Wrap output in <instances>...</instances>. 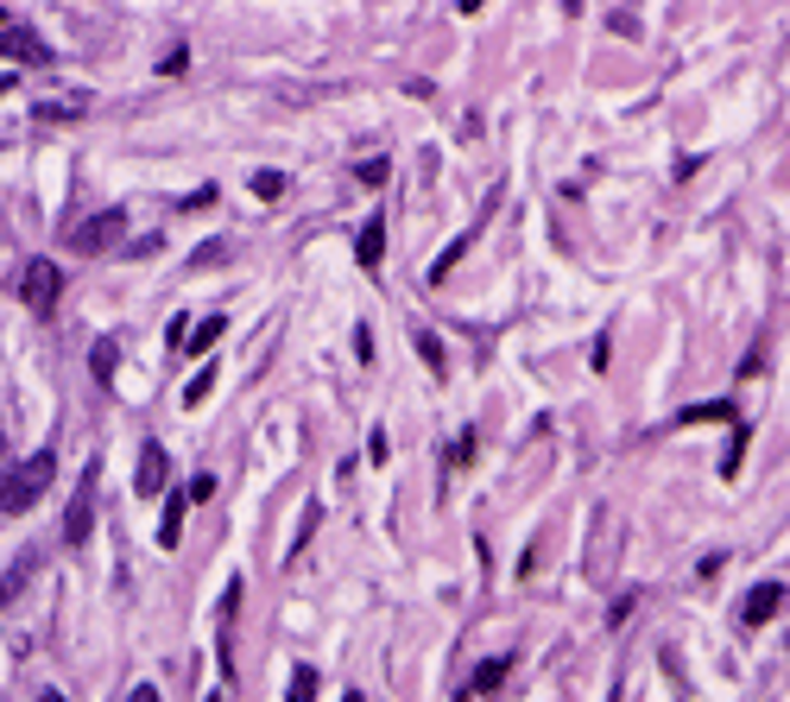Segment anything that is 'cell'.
<instances>
[{"label": "cell", "mask_w": 790, "mask_h": 702, "mask_svg": "<svg viewBox=\"0 0 790 702\" xmlns=\"http://www.w3.org/2000/svg\"><path fill=\"white\" fill-rule=\"evenodd\" d=\"M20 297H26V310L33 317H51L58 310V297H64V266L58 259H26V272H20Z\"/></svg>", "instance_id": "obj_2"}, {"label": "cell", "mask_w": 790, "mask_h": 702, "mask_svg": "<svg viewBox=\"0 0 790 702\" xmlns=\"http://www.w3.org/2000/svg\"><path fill=\"white\" fill-rule=\"evenodd\" d=\"M386 456H393V449H386V431L373 424V431H367V462H386Z\"/></svg>", "instance_id": "obj_20"}, {"label": "cell", "mask_w": 790, "mask_h": 702, "mask_svg": "<svg viewBox=\"0 0 790 702\" xmlns=\"http://www.w3.org/2000/svg\"><path fill=\"white\" fill-rule=\"evenodd\" d=\"M183 494H190V500H209V494H216V475H196Z\"/></svg>", "instance_id": "obj_23"}, {"label": "cell", "mask_w": 790, "mask_h": 702, "mask_svg": "<svg viewBox=\"0 0 790 702\" xmlns=\"http://www.w3.org/2000/svg\"><path fill=\"white\" fill-rule=\"evenodd\" d=\"M418 355H424V368H431V373H443V368H449V361H443V342H436L431 330L418 335Z\"/></svg>", "instance_id": "obj_17"}, {"label": "cell", "mask_w": 790, "mask_h": 702, "mask_svg": "<svg viewBox=\"0 0 790 702\" xmlns=\"http://www.w3.org/2000/svg\"><path fill=\"white\" fill-rule=\"evenodd\" d=\"M209 203H216V184H203V190H190V196H183V209H209Z\"/></svg>", "instance_id": "obj_22"}, {"label": "cell", "mask_w": 790, "mask_h": 702, "mask_svg": "<svg viewBox=\"0 0 790 702\" xmlns=\"http://www.w3.org/2000/svg\"><path fill=\"white\" fill-rule=\"evenodd\" d=\"M386 178H393V165H386V158H367V165H360V184H386Z\"/></svg>", "instance_id": "obj_19"}, {"label": "cell", "mask_w": 790, "mask_h": 702, "mask_svg": "<svg viewBox=\"0 0 790 702\" xmlns=\"http://www.w3.org/2000/svg\"><path fill=\"white\" fill-rule=\"evenodd\" d=\"M709 418H727V424H740V418H734V406H689V411H683V424H709Z\"/></svg>", "instance_id": "obj_18"}, {"label": "cell", "mask_w": 790, "mask_h": 702, "mask_svg": "<svg viewBox=\"0 0 790 702\" xmlns=\"http://www.w3.org/2000/svg\"><path fill=\"white\" fill-rule=\"evenodd\" d=\"M285 702H317V671H310V665L291 671V697Z\"/></svg>", "instance_id": "obj_13"}, {"label": "cell", "mask_w": 790, "mask_h": 702, "mask_svg": "<svg viewBox=\"0 0 790 702\" xmlns=\"http://www.w3.org/2000/svg\"><path fill=\"white\" fill-rule=\"evenodd\" d=\"M355 361H373V330H367V323L355 330Z\"/></svg>", "instance_id": "obj_21"}, {"label": "cell", "mask_w": 790, "mask_h": 702, "mask_svg": "<svg viewBox=\"0 0 790 702\" xmlns=\"http://www.w3.org/2000/svg\"><path fill=\"white\" fill-rule=\"evenodd\" d=\"M51 469H58V456H51V449H38V456H26L20 469H7V475H0V513H7V519L33 513V500L51 487Z\"/></svg>", "instance_id": "obj_1"}, {"label": "cell", "mask_w": 790, "mask_h": 702, "mask_svg": "<svg viewBox=\"0 0 790 702\" xmlns=\"http://www.w3.org/2000/svg\"><path fill=\"white\" fill-rule=\"evenodd\" d=\"M778 608H785V589L778 583H753L747 601H740V621L747 627H765V621H778Z\"/></svg>", "instance_id": "obj_6"}, {"label": "cell", "mask_w": 790, "mask_h": 702, "mask_svg": "<svg viewBox=\"0 0 790 702\" xmlns=\"http://www.w3.org/2000/svg\"><path fill=\"white\" fill-rule=\"evenodd\" d=\"M0 58H13V64H51V44L26 26H0Z\"/></svg>", "instance_id": "obj_5"}, {"label": "cell", "mask_w": 790, "mask_h": 702, "mask_svg": "<svg viewBox=\"0 0 790 702\" xmlns=\"http://www.w3.org/2000/svg\"><path fill=\"white\" fill-rule=\"evenodd\" d=\"M165 481H171V456L158 444H145V456H140V475H133V487H140V500H158L165 494Z\"/></svg>", "instance_id": "obj_7"}, {"label": "cell", "mask_w": 790, "mask_h": 702, "mask_svg": "<svg viewBox=\"0 0 790 702\" xmlns=\"http://www.w3.org/2000/svg\"><path fill=\"white\" fill-rule=\"evenodd\" d=\"M127 702H165V697H158L152 684H133V697H127Z\"/></svg>", "instance_id": "obj_24"}, {"label": "cell", "mask_w": 790, "mask_h": 702, "mask_svg": "<svg viewBox=\"0 0 790 702\" xmlns=\"http://www.w3.org/2000/svg\"><path fill=\"white\" fill-rule=\"evenodd\" d=\"M33 576H38V545H26V551H20V563L0 576V608H13V601H20V589H26Z\"/></svg>", "instance_id": "obj_9"}, {"label": "cell", "mask_w": 790, "mask_h": 702, "mask_svg": "<svg viewBox=\"0 0 790 702\" xmlns=\"http://www.w3.org/2000/svg\"><path fill=\"white\" fill-rule=\"evenodd\" d=\"M183 507H190V494H165V513H158V551H178V538H183Z\"/></svg>", "instance_id": "obj_10"}, {"label": "cell", "mask_w": 790, "mask_h": 702, "mask_svg": "<svg viewBox=\"0 0 790 702\" xmlns=\"http://www.w3.org/2000/svg\"><path fill=\"white\" fill-rule=\"evenodd\" d=\"M209 386H216V361H203V373L183 386V406H203V399H209Z\"/></svg>", "instance_id": "obj_14"}, {"label": "cell", "mask_w": 790, "mask_h": 702, "mask_svg": "<svg viewBox=\"0 0 790 702\" xmlns=\"http://www.w3.org/2000/svg\"><path fill=\"white\" fill-rule=\"evenodd\" d=\"M95 487H102V469L89 462L71 494V513H64V545H89L95 538Z\"/></svg>", "instance_id": "obj_3"}, {"label": "cell", "mask_w": 790, "mask_h": 702, "mask_svg": "<svg viewBox=\"0 0 790 702\" xmlns=\"http://www.w3.org/2000/svg\"><path fill=\"white\" fill-rule=\"evenodd\" d=\"M506 671H512V659H487V665H474V690H481V697H487V690H500Z\"/></svg>", "instance_id": "obj_12"}, {"label": "cell", "mask_w": 790, "mask_h": 702, "mask_svg": "<svg viewBox=\"0 0 790 702\" xmlns=\"http://www.w3.org/2000/svg\"><path fill=\"white\" fill-rule=\"evenodd\" d=\"M253 196H259V203L285 196V171H253Z\"/></svg>", "instance_id": "obj_16"}, {"label": "cell", "mask_w": 790, "mask_h": 702, "mask_svg": "<svg viewBox=\"0 0 790 702\" xmlns=\"http://www.w3.org/2000/svg\"><path fill=\"white\" fill-rule=\"evenodd\" d=\"M221 330H228V317H203V323H190V335H183V342H190V355L216 348V342H221Z\"/></svg>", "instance_id": "obj_11"}, {"label": "cell", "mask_w": 790, "mask_h": 702, "mask_svg": "<svg viewBox=\"0 0 790 702\" xmlns=\"http://www.w3.org/2000/svg\"><path fill=\"white\" fill-rule=\"evenodd\" d=\"M7 89H13V76H7V71H0V95H7Z\"/></svg>", "instance_id": "obj_26"}, {"label": "cell", "mask_w": 790, "mask_h": 702, "mask_svg": "<svg viewBox=\"0 0 790 702\" xmlns=\"http://www.w3.org/2000/svg\"><path fill=\"white\" fill-rule=\"evenodd\" d=\"M0 26H7V13H0Z\"/></svg>", "instance_id": "obj_28"}, {"label": "cell", "mask_w": 790, "mask_h": 702, "mask_svg": "<svg viewBox=\"0 0 790 702\" xmlns=\"http://www.w3.org/2000/svg\"><path fill=\"white\" fill-rule=\"evenodd\" d=\"M355 259L367 266V272H380V259H386V216H367V222H360Z\"/></svg>", "instance_id": "obj_8"}, {"label": "cell", "mask_w": 790, "mask_h": 702, "mask_svg": "<svg viewBox=\"0 0 790 702\" xmlns=\"http://www.w3.org/2000/svg\"><path fill=\"white\" fill-rule=\"evenodd\" d=\"M342 702H360V690H348V697H342Z\"/></svg>", "instance_id": "obj_27"}, {"label": "cell", "mask_w": 790, "mask_h": 702, "mask_svg": "<svg viewBox=\"0 0 790 702\" xmlns=\"http://www.w3.org/2000/svg\"><path fill=\"white\" fill-rule=\"evenodd\" d=\"M89 368H95V380H114V368H120V348H114V342H95Z\"/></svg>", "instance_id": "obj_15"}, {"label": "cell", "mask_w": 790, "mask_h": 702, "mask_svg": "<svg viewBox=\"0 0 790 702\" xmlns=\"http://www.w3.org/2000/svg\"><path fill=\"white\" fill-rule=\"evenodd\" d=\"M38 702H71V697H64V690H44V697H38Z\"/></svg>", "instance_id": "obj_25"}, {"label": "cell", "mask_w": 790, "mask_h": 702, "mask_svg": "<svg viewBox=\"0 0 790 702\" xmlns=\"http://www.w3.org/2000/svg\"><path fill=\"white\" fill-rule=\"evenodd\" d=\"M120 234H127V216H120V209H102V216H89V222L71 234V247L76 254H109Z\"/></svg>", "instance_id": "obj_4"}]
</instances>
